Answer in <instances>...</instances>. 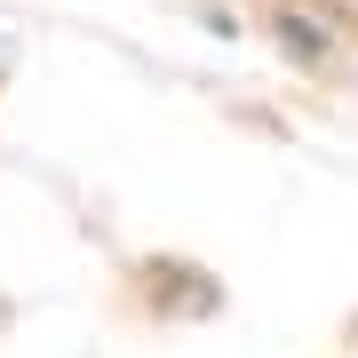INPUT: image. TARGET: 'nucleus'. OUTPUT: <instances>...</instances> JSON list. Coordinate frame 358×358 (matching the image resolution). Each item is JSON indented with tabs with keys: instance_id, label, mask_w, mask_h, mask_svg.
I'll return each mask as SVG.
<instances>
[{
	"instance_id": "f257e3e1",
	"label": "nucleus",
	"mask_w": 358,
	"mask_h": 358,
	"mask_svg": "<svg viewBox=\"0 0 358 358\" xmlns=\"http://www.w3.org/2000/svg\"><path fill=\"white\" fill-rule=\"evenodd\" d=\"M279 32H287V48H294V56H327V32H310L303 16H279Z\"/></svg>"
}]
</instances>
